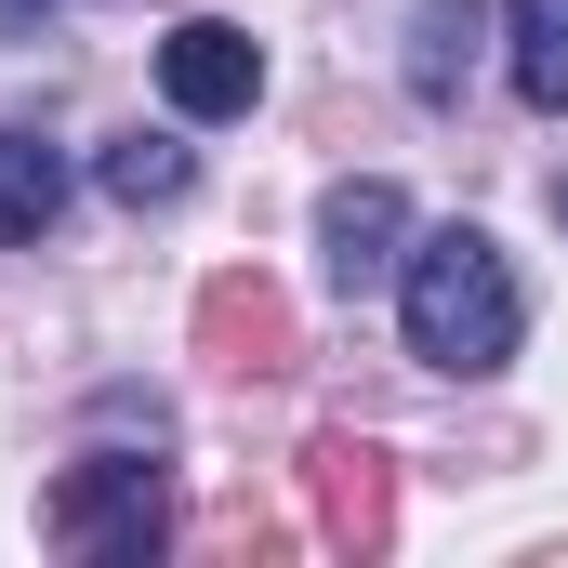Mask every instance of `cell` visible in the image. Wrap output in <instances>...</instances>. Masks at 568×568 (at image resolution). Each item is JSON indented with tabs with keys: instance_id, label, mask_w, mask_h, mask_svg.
<instances>
[{
	"instance_id": "cell-1",
	"label": "cell",
	"mask_w": 568,
	"mask_h": 568,
	"mask_svg": "<svg viewBox=\"0 0 568 568\" xmlns=\"http://www.w3.org/2000/svg\"><path fill=\"white\" fill-rule=\"evenodd\" d=\"M397 317H410V357L424 371H503L516 357V331H529V304H516V265L476 239V225H436L424 252L397 265Z\"/></svg>"
},
{
	"instance_id": "cell-2",
	"label": "cell",
	"mask_w": 568,
	"mask_h": 568,
	"mask_svg": "<svg viewBox=\"0 0 568 568\" xmlns=\"http://www.w3.org/2000/svg\"><path fill=\"white\" fill-rule=\"evenodd\" d=\"M199 357L225 371V384H278L291 357H304V317H291V291L265 265H225V278H199Z\"/></svg>"
},
{
	"instance_id": "cell-3",
	"label": "cell",
	"mask_w": 568,
	"mask_h": 568,
	"mask_svg": "<svg viewBox=\"0 0 568 568\" xmlns=\"http://www.w3.org/2000/svg\"><path fill=\"white\" fill-rule=\"evenodd\" d=\"M304 529H317L331 556H384V542H397V463H384L371 436H317V449H304Z\"/></svg>"
},
{
	"instance_id": "cell-4",
	"label": "cell",
	"mask_w": 568,
	"mask_h": 568,
	"mask_svg": "<svg viewBox=\"0 0 568 568\" xmlns=\"http://www.w3.org/2000/svg\"><path fill=\"white\" fill-rule=\"evenodd\" d=\"M53 542H67V556H159V542H172L159 463H80V476L53 489Z\"/></svg>"
},
{
	"instance_id": "cell-5",
	"label": "cell",
	"mask_w": 568,
	"mask_h": 568,
	"mask_svg": "<svg viewBox=\"0 0 568 568\" xmlns=\"http://www.w3.org/2000/svg\"><path fill=\"white\" fill-rule=\"evenodd\" d=\"M159 93H172L185 120H239V106L265 93V40L225 27V13H185V27L159 40Z\"/></svg>"
},
{
	"instance_id": "cell-6",
	"label": "cell",
	"mask_w": 568,
	"mask_h": 568,
	"mask_svg": "<svg viewBox=\"0 0 568 568\" xmlns=\"http://www.w3.org/2000/svg\"><path fill=\"white\" fill-rule=\"evenodd\" d=\"M317 239H331V278H344V291H384L397 265H410V252H397V239H410V199L357 172V185H331V212H317Z\"/></svg>"
},
{
	"instance_id": "cell-7",
	"label": "cell",
	"mask_w": 568,
	"mask_h": 568,
	"mask_svg": "<svg viewBox=\"0 0 568 568\" xmlns=\"http://www.w3.org/2000/svg\"><path fill=\"white\" fill-rule=\"evenodd\" d=\"M53 212H67V159H53L40 133H0V252L40 239Z\"/></svg>"
},
{
	"instance_id": "cell-8",
	"label": "cell",
	"mask_w": 568,
	"mask_h": 568,
	"mask_svg": "<svg viewBox=\"0 0 568 568\" xmlns=\"http://www.w3.org/2000/svg\"><path fill=\"white\" fill-rule=\"evenodd\" d=\"M503 40H516V93L529 106H568V0H516Z\"/></svg>"
},
{
	"instance_id": "cell-9",
	"label": "cell",
	"mask_w": 568,
	"mask_h": 568,
	"mask_svg": "<svg viewBox=\"0 0 568 568\" xmlns=\"http://www.w3.org/2000/svg\"><path fill=\"white\" fill-rule=\"evenodd\" d=\"M463 53H476V0H424V27H410V93H463Z\"/></svg>"
},
{
	"instance_id": "cell-10",
	"label": "cell",
	"mask_w": 568,
	"mask_h": 568,
	"mask_svg": "<svg viewBox=\"0 0 568 568\" xmlns=\"http://www.w3.org/2000/svg\"><path fill=\"white\" fill-rule=\"evenodd\" d=\"M106 199H133V212L185 199V145H172V133H120V145H106Z\"/></svg>"
},
{
	"instance_id": "cell-11",
	"label": "cell",
	"mask_w": 568,
	"mask_h": 568,
	"mask_svg": "<svg viewBox=\"0 0 568 568\" xmlns=\"http://www.w3.org/2000/svg\"><path fill=\"white\" fill-rule=\"evenodd\" d=\"M93 424H106V436H145V449H159V436H172V410H159V397H106Z\"/></svg>"
},
{
	"instance_id": "cell-12",
	"label": "cell",
	"mask_w": 568,
	"mask_h": 568,
	"mask_svg": "<svg viewBox=\"0 0 568 568\" xmlns=\"http://www.w3.org/2000/svg\"><path fill=\"white\" fill-rule=\"evenodd\" d=\"M40 13H67V0H0V27H13V40H27V27H40Z\"/></svg>"
},
{
	"instance_id": "cell-13",
	"label": "cell",
	"mask_w": 568,
	"mask_h": 568,
	"mask_svg": "<svg viewBox=\"0 0 568 568\" xmlns=\"http://www.w3.org/2000/svg\"><path fill=\"white\" fill-rule=\"evenodd\" d=\"M556 212H568V185H556Z\"/></svg>"
}]
</instances>
